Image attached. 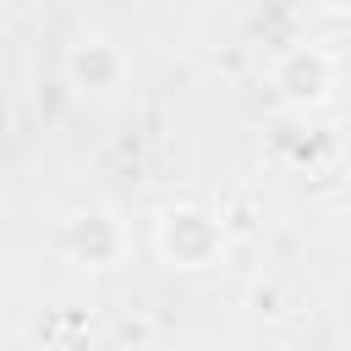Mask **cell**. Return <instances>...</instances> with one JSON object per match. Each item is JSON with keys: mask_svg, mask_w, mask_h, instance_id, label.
<instances>
[{"mask_svg": "<svg viewBox=\"0 0 351 351\" xmlns=\"http://www.w3.org/2000/svg\"><path fill=\"white\" fill-rule=\"evenodd\" d=\"M71 71H77V77H88V88H99V82H110V77L121 71V55H115L104 38H88V49H77V55H71Z\"/></svg>", "mask_w": 351, "mask_h": 351, "instance_id": "6da1fadb", "label": "cell"}]
</instances>
